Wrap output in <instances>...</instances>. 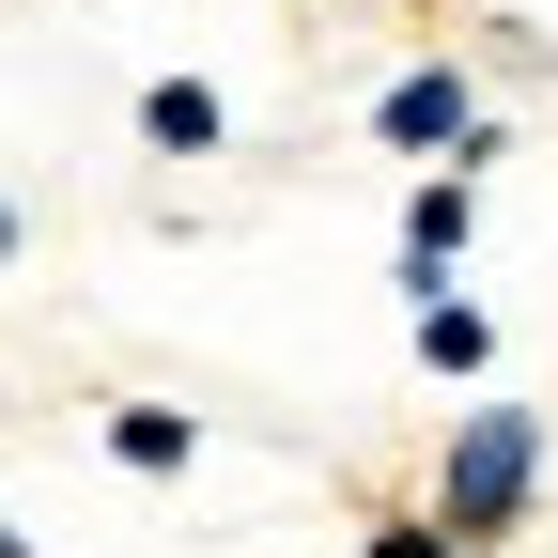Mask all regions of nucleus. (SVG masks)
I'll return each instance as SVG.
<instances>
[{"label": "nucleus", "mask_w": 558, "mask_h": 558, "mask_svg": "<svg viewBox=\"0 0 558 558\" xmlns=\"http://www.w3.org/2000/svg\"><path fill=\"white\" fill-rule=\"evenodd\" d=\"M418 497H435V527H450V543L512 558V543H527V512H543V418H527V403H465L450 435H435V481H418Z\"/></svg>", "instance_id": "f257e3e1"}, {"label": "nucleus", "mask_w": 558, "mask_h": 558, "mask_svg": "<svg viewBox=\"0 0 558 558\" xmlns=\"http://www.w3.org/2000/svg\"><path fill=\"white\" fill-rule=\"evenodd\" d=\"M373 140L418 156V171H481V156H497V109H481L465 62H403V78L373 94Z\"/></svg>", "instance_id": "f03ea898"}, {"label": "nucleus", "mask_w": 558, "mask_h": 558, "mask_svg": "<svg viewBox=\"0 0 558 558\" xmlns=\"http://www.w3.org/2000/svg\"><path fill=\"white\" fill-rule=\"evenodd\" d=\"M465 248H481V171H418V186H403V311L450 295Z\"/></svg>", "instance_id": "7ed1b4c3"}, {"label": "nucleus", "mask_w": 558, "mask_h": 558, "mask_svg": "<svg viewBox=\"0 0 558 558\" xmlns=\"http://www.w3.org/2000/svg\"><path fill=\"white\" fill-rule=\"evenodd\" d=\"M403 357L435 373V388H465L481 357H497V311H481V295H418V311H403Z\"/></svg>", "instance_id": "20e7f679"}, {"label": "nucleus", "mask_w": 558, "mask_h": 558, "mask_svg": "<svg viewBox=\"0 0 558 558\" xmlns=\"http://www.w3.org/2000/svg\"><path fill=\"white\" fill-rule=\"evenodd\" d=\"M218 140H233L218 78H140V156H218Z\"/></svg>", "instance_id": "39448f33"}, {"label": "nucleus", "mask_w": 558, "mask_h": 558, "mask_svg": "<svg viewBox=\"0 0 558 558\" xmlns=\"http://www.w3.org/2000/svg\"><path fill=\"white\" fill-rule=\"evenodd\" d=\"M109 465H124V481H186V465H202V418H186V403H109Z\"/></svg>", "instance_id": "423d86ee"}, {"label": "nucleus", "mask_w": 558, "mask_h": 558, "mask_svg": "<svg viewBox=\"0 0 558 558\" xmlns=\"http://www.w3.org/2000/svg\"><path fill=\"white\" fill-rule=\"evenodd\" d=\"M357 558H465V543L435 527V497H373L357 512Z\"/></svg>", "instance_id": "0eeeda50"}, {"label": "nucleus", "mask_w": 558, "mask_h": 558, "mask_svg": "<svg viewBox=\"0 0 558 558\" xmlns=\"http://www.w3.org/2000/svg\"><path fill=\"white\" fill-rule=\"evenodd\" d=\"M0 558H32V527H16V512H0Z\"/></svg>", "instance_id": "6e6552de"}, {"label": "nucleus", "mask_w": 558, "mask_h": 558, "mask_svg": "<svg viewBox=\"0 0 558 558\" xmlns=\"http://www.w3.org/2000/svg\"><path fill=\"white\" fill-rule=\"evenodd\" d=\"M0 264H16V202H0Z\"/></svg>", "instance_id": "1a4fd4ad"}, {"label": "nucleus", "mask_w": 558, "mask_h": 558, "mask_svg": "<svg viewBox=\"0 0 558 558\" xmlns=\"http://www.w3.org/2000/svg\"><path fill=\"white\" fill-rule=\"evenodd\" d=\"M465 558H481V543H465Z\"/></svg>", "instance_id": "9d476101"}]
</instances>
